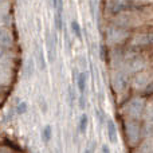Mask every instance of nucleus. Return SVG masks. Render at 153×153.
I'll return each mask as SVG.
<instances>
[{"label": "nucleus", "mask_w": 153, "mask_h": 153, "mask_svg": "<svg viewBox=\"0 0 153 153\" xmlns=\"http://www.w3.org/2000/svg\"><path fill=\"white\" fill-rule=\"evenodd\" d=\"M75 83H76V89H78L79 93H86V89H87V73L85 71V70H81V71L76 74Z\"/></svg>", "instance_id": "nucleus-9"}, {"label": "nucleus", "mask_w": 153, "mask_h": 153, "mask_svg": "<svg viewBox=\"0 0 153 153\" xmlns=\"http://www.w3.org/2000/svg\"><path fill=\"white\" fill-rule=\"evenodd\" d=\"M87 128H89V117L86 113H82L78 120V132L81 134H86Z\"/></svg>", "instance_id": "nucleus-12"}, {"label": "nucleus", "mask_w": 153, "mask_h": 153, "mask_svg": "<svg viewBox=\"0 0 153 153\" xmlns=\"http://www.w3.org/2000/svg\"><path fill=\"white\" fill-rule=\"evenodd\" d=\"M54 26L56 31H61L63 28V12L55 11V18H54Z\"/></svg>", "instance_id": "nucleus-17"}, {"label": "nucleus", "mask_w": 153, "mask_h": 153, "mask_svg": "<svg viewBox=\"0 0 153 153\" xmlns=\"http://www.w3.org/2000/svg\"><path fill=\"white\" fill-rule=\"evenodd\" d=\"M35 153H40V152H35Z\"/></svg>", "instance_id": "nucleus-26"}, {"label": "nucleus", "mask_w": 153, "mask_h": 153, "mask_svg": "<svg viewBox=\"0 0 153 153\" xmlns=\"http://www.w3.org/2000/svg\"><path fill=\"white\" fill-rule=\"evenodd\" d=\"M93 151H94V143H93V145L90 144V145H87L86 148L83 149V152L82 153H93Z\"/></svg>", "instance_id": "nucleus-23"}, {"label": "nucleus", "mask_w": 153, "mask_h": 153, "mask_svg": "<svg viewBox=\"0 0 153 153\" xmlns=\"http://www.w3.org/2000/svg\"><path fill=\"white\" fill-rule=\"evenodd\" d=\"M36 71V65H35V61L32 58H28L26 61V65H24V76L27 79L32 78Z\"/></svg>", "instance_id": "nucleus-11"}, {"label": "nucleus", "mask_w": 153, "mask_h": 153, "mask_svg": "<svg viewBox=\"0 0 153 153\" xmlns=\"http://www.w3.org/2000/svg\"><path fill=\"white\" fill-rule=\"evenodd\" d=\"M133 46L136 47H149L153 46V32H143L134 36Z\"/></svg>", "instance_id": "nucleus-6"}, {"label": "nucleus", "mask_w": 153, "mask_h": 153, "mask_svg": "<svg viewBox=\"0 0 153 153\" xmlns=\"http://www.w3.org/2000/svg\"><path fill=\"white\" fill-rule=\"evenodd\" d=\"M145 66V62H144L143 58H140L138 55H134L132 59H129V67L132 71L134 73H140L141 70Z\"/></svg>", "instance_id": "nucleus-10"}, {"label": "nucleus", "mask_w": 153, "mask_h": 153, "mask_svg": "<svg viewBox=\"0 0 153 153\" xmlns=\"http://www.w3.org/2000/svg\"><path fill=\"white\" fill-rule=\"evenodd\" d=\"M36 58H38V66H39V70L40 71H46L47 69V58H46L45 53H43L42 48L38 47L36 48Z\"/></svg>", "instance_id": "nucleus-13"}, {"label": "nucleus", "mask_w": 153, "mask_h": 153, "mask_svg": "<svg viewBox=\"0 0 153 153\" xmlns=\"http://www.w3.org/2000/svg\"><path fill=\"white\" fill-rule=\"evenodd\" d=\"M70 28H71V32L74 34V36L76 38V39L82 40V38H83V32H82L81 24H79L76 20H73L71 24H70Z\"/></svg>", "instance_id": "nucleus-14"}, {"label": "nucleus", "mask_w": 153, "mask_h": 153, "mask_svg": "<svg viewBox=\"0 0 153 153\" xmlns=\"http://www.w3.org/2000/svg\"><path fill=\"white\" fill-rule=\"evenodd\" d=\"M46 58L48 63H54L56 59V43L50 32L46 34Z\"/></svg>", "instance_id": "nucleus-4"}, {"label": "nucleus", "mask_w": 153, "mask_h": 153, "mask_svg": "<svg viewBox=\"0 0 153 153\" xmlns=\"http://www.w3.org/2000/svg\"><path fill=\"white\" fill-rule=\"evenodd\" d=\"M5 1H7V0H0V7H3V5L5 4Z\"/></svg>", "instance_id": "nucleus-25"}, {"label": "nucleus", "mask_w": 153, "mask_h": 153, "mask_svg": "<svg viewBox=\"0 0 153 153\" xmlns=\"http://www.w3.org/2000/svg\"><path fill=\"white\" fill-rule=\"evenodd\" d=\"M129 36H130L129 28L116 26V24L110 26L108 28V31H106V39L111 45H122Z\"/></svg>", "instance_id": "nucleus-2"}, {"label": "nucleus", "mask_w": 153, "mask_h": 153, "mask_svg": "<svg viewBox=\"0 0 153 153\" xmlns=\"http://www.w3.org/2000/svg\"><path fill=\"white\" fill-rule=\"evenodd\" d=\"M38 105H39L40 111H42L43 114H46L48 111V103H47V101H46V98L43 97V95H40V97L38 98Z\"/></svg>", "instance_id": "nucleus-18"}, {"label": "nucleus", "mask_w": 153, "mask_h": 153, "mask_svg": "<svg viewBox=\"0 0 153 153\" xmlns=\"http://www.w3.org/2000/svg\"><path fill=\"white\" fill-rule=\"evenodd\" d=\"M122 129H124V134H125V140L129 144L130 146H136L138 144L141 138V134L144 133L141 125L138 124V120L136 118H129L124 122L122 125Z\"/></svg>", "instance_id": "nucleus-1"}, {"label": "nucleus", "mask_w": 153, "mask_h": 153, "mask_svg": "<svg viewBox=\"0 0 153 153\" xmlns=\"http://www.w3.org/2000/svg\"><path fill=\"white\" fill-rule=\"evenodd\" d=\"M51 138H53V126L51 125H46L42 129V140L43 143H50Z\"/></svg>", "instance_id": "nucleus-15"}, {"label": "nucleus", "mask_w": 153, "mask_h": 153, "mask_svg": "<svg viewBox=\"0 0 153 153\" xmlns=\"http://www.w3.org/2000/svg\"><path fill=\"white\" fill-rule=\"evenodd\" d=\"M76 100H78V97H76L75 89L73 86H69V89H67V103H69L70 108H73L75 105Z\"/></svg>", "instance_id": "nucleus-16"}, {"label": "nucleus", "mask_w": 153, "mask_h": 153, "mask_svg": "<svg viewBox=\"0 0 153 153\" xmlns=\"http://www.w3.org/2000/svg\"><path fill=\"white\" fill-rule=\"evenodd\" d=\"M101 153H111V151H110V148H109L106 144H103L102 148H101Z\"/></svg>", "instance_id": "nucleus-24"}, {"label": "nucleus", "mask_w": 153, "mask_h": 153, "mask_svg": "<svg viewBox=\"0 0 153 153\" xmlns=\"http://www.w3.org/2000/svg\"><path fill=\"white\" fill-rule=\"evenodd\" d=\"M106 133H108V138L111 144L118 143V130H117V125L113 120L106 121Z\"/></svg>", "instance_id": "nucleus-8"}, {"label": "nucleus", "mask_w": 153, "mask_h": 153, "mask_svg": "<svg viewBox=\"0 0 153 153\" xmlns=\"http://www.w3.org/2000/svg\"><path fill=\"white\" fill-rule=\"evenodd\" d=\"M13 43V36L7 27L0 26V47H11Z\"/></svg>", "instance_id": "nucleus-7"}, {"label": "nucleus", "mask_w": 153, "mask_h": 153, "mask_svg": "<svg viewBox=\"0 0 153 153\" xmlns=\"http://www.w3.org/2000/svg\"><path fill=\"white\" fill-rule=\"evenodd\" d=\"M145 93L146 94H153V82H148L145 86Z\"/></svg>", "instance_id": "nucleus-22"}, {"label": "nucleus", "mask_w": 153, "mask_h": 153, "mask_svg": "<svg viewBox=\"0 0 153 153\" xmlns=\"http://www.w3.org/2000/svg\"><path fill=\"white\" fill-rule=\"evenodd\" d=\"M76 102H78V106L81 110H85L87 106V98H86V94L85 93H81V95L78 97V100H76Z\"/></svg>", "instance_id": "nucleus-20"}, {"label": "nucleus", "mask_w": 153, "mask_h": 153, "mask_svg": "<svg viewBox=\"0 0 153 153\" xmlns=\"http://www.w3.org/2000/svg\"><path fill=\"white\" fill-rule=\"evenodd\" d=\"M145 101L140 97H136L128 103V109H126V113L130 118H136L138 120L141 116H144L145 113Z\"/></svg>", "instance_id": "nucleus-3"}, {"label": "nucleus", "mask_w": 153, "mask_h": 153, "mask_svg": "<svg viewBox=\"0 0 153 153\" xmlns=\"http://www.w3.org/2000/svg\"><path fill=\"white\" fill-rule=\"evenodd\" d=\"M106 10H108V12L110 13V15L116 16V15H118V13L124 12V11L129 10V8L126 7V4H125L122 0H108V3H106Z\"/></svg>", "instance_id": "nucleus-5"}, {"label": "nucleus", "mask_w": 153, "mask_h": 153, "mask_svg": "<svg viewBox=\"0 0 153 153\" xmlns=\"http://www.w3.org/2000/svg\"><path fill=\"white\" fill-rule=\"evenodd\" d=\"M27 109H28V105H27L26 101H20L19 103H16V114H19V116H22V114H24L27 111Z\"/></svg>", "instance_id": "nucleus-19"}, {"label": "nucleus", "mask_w": 153, "mask_h": 153, "mask_svg": "<svg viewBox=\"0 0 153 153\" xmlns=\"http://www.w3.org/2000/svg\"><path fill=\"white\" fill-rule=\"evenodd\" d=\"M95 113H97V117H98V121H100V124L101 125H103V124H106V117H105V111L103 110H101V109H98V110H95Z\"/></svg>", "instance_id": "nucleus-21"}]
</instances>
